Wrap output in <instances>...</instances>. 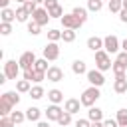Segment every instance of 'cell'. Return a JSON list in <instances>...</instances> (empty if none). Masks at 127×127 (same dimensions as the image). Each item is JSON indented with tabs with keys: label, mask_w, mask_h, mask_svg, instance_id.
<instances>
[{
	"label": "cell",
	"mask_w": 127,
	"mask_h": 127,
	"mask_svg": "<svg viewBox=\"0 0 127 127\" xmlns=\"http://www.w3.org/2000/svg\"><path fill=\"white\" fill-rule=\"evenodd\" d=\"M36 60H38V58H36V54L28 50V52H24V54L20 56L18 64H20V67H22V71H24V69H32V67H34V64H36Z\"/></svg>",
	"instance_id": "7"
},
{
	"label": "cell",
	"mask_w": 127,
	"mask_h": 127,
	"mask_svg": "<svg viewBox=\"0 0 127 127\" xmlns=\"http://www.w3.org/2000/svg\"><path fill=\"white\" fill-rule=\"evenodd\" d=\"M119 20H121L123 24H127V10H125V8H123V10L119 12Z\"/></svg>",
	"instance_id": "46"
},
{
	"label": "cell",
	"mask_w": 127,
	"mask_h": 127,
	"mask_svg": "<svg viewBox=\"0 0 127 127\" xmlns=\"http://www.w3.org/2000/svg\"><path fill=\"white\" fill-rule=\"evenodd\" d=\"M87 48L95 54V52H101L103 50V38H99V36H91V38H87Z\"/></svg>",
	"instance_id": "15"
},
{
	"label": "cell",
	"mask_w": 127,
	"mask_h": 127,
	"mask_svg": "<svg viewBox=\"0 0 127 127\" xmlns=\"http://www.w3.org/2000/svg\"><path fill=\"white\" fill-rule=\"evenodd\" d=\"M32 81H28V79H16V91L18 93H30V89H32V85H30Z\"/></svg>",
	"instance_id": "20"
},
{
	"label": "cell",
	"mask_w": 127,
	"mask_h": 127,
	"mask_svg": "<svg viewBox=\"0 0 127 127\" xmlns=\"http://www.w3.org/2000/svg\"><path fill=\"white\" fill-rule=\"evenodd\" d=\"M0 34H2V36H10V34H12V24L0 22Z\"/></svg>",
	"instance_id": "38"
},
{
	"label": "cell",
	"mask_w": 127,
	"mask_h": 127,
	"mask_svg": "<svg viewBox=\"0 0 127 127\" xmlns=\"http://www.w3.org/2000/svg\"><path fill=\"white\" fill-rule=\"evenodd\" d=\"M8 4H10V0H0V6H2V10H4V8H8Z\"/></svg>",
	"instance_id": "48"
},
{
	"label": "cell",
	"mask_w": 127,
	"mask_h": 127,
	"mask_svg": "<svg viewBox=\"0 0 127 127\" xmlns=\"http://www.w3.org/2000/svg\"><path fill=\"white\" fill-rule=\"evenodd\" d=\"M87 119H89V121H103V109H99V107H89Z\"/></svg>",
	"instance_id": "21"
},
{
	"label": "cell",
	"mask_w": 127,
	"mask_h": 127,
	"mask_svg": "<svg viewBox=\"0 0 127 127\" xmlns=\"http://www.w3.org/2000/svg\"><path fill=\"white\" fill-rule=\"evenodd\" d=\"M101 2H103V0H101Z\"/></svg>",
	"instance_id": "55"
},
{
	"label": "cell",
	"mask_w": 127,
	"mask_h": 127,
	"mask_svg": "<svg viewBox=\"0 0 127 127\" xmlns=\"http://www.w3.org/2000/svg\"><path fill=\"white\" fill-rule=\"evenodd\" d=\"M46 79H48V81H54V83L62 81V79H64V69L58 67V65H50V69L46 71Z\"/></svg>",
	"instance_id": "10"
},
{
	"label": "cell",
	"mask_w": 127,
	"mask_h": 127,
	"mask_svg": "<svg viewBox=\"0 0 127 127\" xmlns=\"http://www.w3.org/2000/svg\"><path fill=\"white\" fill-rule=\"evenodd\" d=\"M0 20L6 22V24H12V22L16 20V10H12V8H4V10L0 12Z\"/></svg>",
	"instance_id": "17"
},
{
	"label": "cell",
	"mask_w": 127,
	"mask_h": 127,
	"mask_svg": "<svg viewBox=\"0 0 127 127\" xmlns=\"http://www.w3.org/2000/svg\"><path fill=\"white\" fill-rule=\"evenodd\" d=\"M60 40H62V32L60 30H56V28L48 30V42H60Z\"/></svg>",
	"instance_id": "31"
},
{
	"label": "cell",
	"mask_w": 127,
	"mask_h": 127,
	"mask_svg": "<svg viewBox=\"0 0 127 127\" xmlns=\"http://www.w3.org/2000/svg\"><path fill=\"white\" fill-rule=\"evenodd\" d=\"M50 12V18H64V8L62 6H56V8H52V10H48Z\"/></svg>",
	"instance_id": "37"
},
{
	"label": "cell",
	"mask_w": 127,
	"mask_h": 127,
	"mask_svg": "<svg viewBox=\"0 0 127 127\" xmlns=\"http://www.w3.org/2000/svg\"><path fill=\"white\" fill-rule=\"evenodd\" d=\"M87 12H89V10H87V8H81V6H75V8L71 10V14H73L75 18H79L83 24H85V20H87Z\"/></svg>",
	"instance_id": "22"
},
{
	"label": "cell",
	"mask_w": 127,
	"mask_h": 127,
	"mask_svg": "<svg viewBox=\"0 0 127 127\" xmlns=\"http://www.w3.org/2000/svg\"><path fill=\"white\" fill-rule=\"evenodd\" d=\"M44 95H46V91H44V87H42L40 83L34 85V87L30 89V97H32V99H42Z\"/></svg>",
	"instance_id": "23"
},
{
	"label": "cell",
	"mask_w": 127,
	"mask_h": 127,
	"mask_svg": "<svg viewBox=\"0 0 127 127\" xmlns=\"http://www.w3.org/2000/svg\"><path fill=\"white\" fill-rule=\"evenodd\" d=\"M113 91L115 93H127V75H115Z\"/></svg>",
	"instance_id": "14"
},
{
	"label": "cell",
	"mask_w": 127,
	"mask_h": 127,
	"mask_svg": "<svg viewBox=\"0 0 127 127\" xmlns=\"http://www.w3.org/2000/svg\"><path fill=\"white\" fill-rule=\"evenodd\" d=\"M79 107H81V101L79 99H75V97H69V99H65V103H64V109L67 111V113H79Z\"/></svg>",
	"instance_id": "13"
},
{
	"label": "cell",
	"mask_w": 127,
	"mask_h": 127,
	"mask_svg": "<svg viewBox=\"0 0 127 127\" xmlns=\"http://www.w3.org/2000/svg\"><path fill=\"white\" fill-rule=\"evenodd\" d=\"M119 48H121V42H119V38L117 36H105L103 38V50L111 56V54H119Z\"/></svg>",
	"instance_id": "3"
},
{
	"label": "cell",
	"mask_w": 127,
	"mask_h": 127,
	"mask_svg": "<svg viewBox=\"0 0 127 127\" xmlns=\"http://www.w3.org/2000/svg\"><path fill=\"white\" fill-rule=\"evenodd\" d=\"M40 30H42V26H40V24H36L34 20H30V22H28V32H30V36H38V34H40Z\"/></svg>",
	"instance_id": "34"
},
{
	"label": "cell",
	"mask_w": 127,
	"mask_h": 127,
	"mask_svg": "<svg viewBox=\"0 0 127 127\" xmlns=\"http://www.w3.org/2000/svg\"><path fill=\"white\" fill-rule=\"evenodd\" d=\"M75 127H91V121L85 117V119H77L75 121Z\"/></svg>",
	"instance_id": "44"
},
{
	"label": "cell",
	"mask_w": 127,
	"mask_h": 127,
	"mask_svg": "<svg viewBox=\"0 0 127 127\" xmlns=\"http://www.w3.org/2000/svg\"><path fill=\"white\" fill-rule=\"evenodd\" d=\"M0 127H14V121L10 117H0Z\"/></svg>",
	"instance_id": "42"
},
{
	"label": "cell",
	"mask_w": 127,
	"mask_h": 127,
	"mask_svg": "<svg viewBox=\"0 0 127 127\" xmlns=\"http://www.w3.org/2000/svg\"><path fill=\"white\" fill-rule=\"evenodd\" d=\"M28 18H30V14L26 12V8L24 6H18L16 8V22H28Z\"/></svg>",
	"instance_id": "25"
},
{
	"label": "cell",
	"mask_w": 127,
	"mask_h": 127,
	"mask_svg": "<svg viewBox=\"0 0 127 127\" xmlns=\"http://www.w3.org/2000/svg\"><path fill=\"white\" fill-rule=\"evenodd\" d=\"M44 113H46V119H48V121H60V117L64 115V109H62L60 105H54V103H52V105H48V109H46Z\"/></svg>",
	"instance_id": "11"
},
{
	"label": "cell",
	"mask_w": 127,
	"mask_h": 127,
	"mask_svg": "<svg viewBox=\"0 0 127 127\" xmlns=\"http://www.w3.org/2000/svg\"><path fill=\"white\" fill-rule=\"evenodd\" d=\"M36 127H50V121H48V119H46V121H38Z\"/></svg>",
	"instance_id": "47"
},
{
	"label": "cell",
	"mask_w": 127,
	"mask_h": 127,
	"mask_svg": "<svg viewBox=\"0 0 127 127\" xmlns=\"http://www.w3.org/2000/svg\"><path fill=\"white\" fill-rule=\"evenodd\" d=\"M0 101H6V103H10L12 107H16V105L20 103V95H18V91H4V93L0 95Z\"/></svg>",
	"instance_id": "12"
},
{
	"label": "cell",
	"mask_w": 127,
	"mask_h": 127,
	"mask_svg": "<svg viewBox=\"0 0 127 127\" xmlns=\"http://www.w3.org/2000/svg\"><path fill=\"white\" fill-rule=\"evenodd\" d=\"M48 99H50L54 105H60V103L64 101V91H60V89H50V91H48Z\"/></svg>",
	"instance_id": "18"
},
{
	"label": "cell",
	"mask_w": 127,
	"mask_h": 127,
	"mask_svg": "<svg viewBox=\"0 0 127 127\" xmlns=\"http://www.w3.org/2000/svg\"><path fill=\"white\" fill-rule=\"evenodd\" d=\"M101 97V91H99V87H93V85H89L87 89H83V93H81V97H79V101H81V105L83 107H93L95 105V101Z\"/></svg>",
	"instance_id": "1"
},
{
	"label": "cell",
	"mask_w": 127,
	"mask_h": 127,
	"mask_svg": "<svg viewBox=\"0 0 127 127\" xmlns=\"http://www.w3.org/2000/svg\"><path fill=\"white\" fill-rule=\"evenodd\" d=\"M12 113V105L6 101H0V117H10Z\"/></svg>",
	"instance_id": "32"
},
{
	"label": "cell",
	"mask_w": 127,
	"mask_h": 127,
	"mask_svg": "<svg viewBox=\"0 0 127 127\" xmlns=\"http://www.w3.org/2000/svg\"><path fill=\"white\" fill-rule=\"evenodd\" d=\"M111 69H113V73H115V75H125V71H127V67H125L123 64H119V62H113Z\"/></svg>",
	"instance_id": "35"
},
{
	"label": "cell",
	"mask_w": 127,
	"mask_h": 127,
	"mask_svg": "<svg viewBox=\"0 0 127 127\" xmlns=\"http://www.w3.org/2000/svg\"><path fill=\"white\" fill-rule=\"evenodd\" d=\"M44 79H46V73H44V71H36V69H34V83H42Z\"/></svg>",
	"instance_id": "39"
},
{
	"label": "cell",
	"mask_w": 127,
	"mask_h": 127,
	"mask_svg": "<svg viewBox=\"0 0 127 127\" xmlns=\"http://www.w3.org/2000/svg\"><path fill=\"white\" fill-rule=\"evenodd\" d=\"M117 2H123V0H117Z\"/></svg>",
	"instance_id": "54"
},
{
	"label": "cell",
	"mask_w": 127,
	"mask_h": 127,
	"mask_svg": "<svg viewBox=\"0 0 127 127\" xmlns=\"http://www.w3.org/2000/svg\"><path fill=\"white\" fill-rule=\"evenodd\" d=\"M111 65H113L111 56H109L105 50L95 52V67H97L99 71H107V69H111Z\"/></svg>",
	"instance_id": "2"
},
{
	"label": "cell",
	"mask_w": 127,
	"mask_h": 127,
	"mask_svg": "<svg viewBox=\"0 0 127 127\" xmlns=\"http://www.w3.org/2000/svg\"><path fill=\"white\" fill-rule=\"evenodd\" d=\"M22 77L28 79V81H34V67H32V69H24V71H22Z\"/></svg>",
	"instance_id": "41"
},
{
	"label": "cell",
	"mask_w": 127,
	"mask_h": 127,
	"mask_svg": "<svg viewBox=\"0 0 127 127\" xmlns=\"http://www.w3.org/2000/svg\"><path fill=\"white\" fill-rule=\"evenodd\" d=\"M91 127H103V121H91Z\"/></svg>",
	"instance_id": "49"
},
{
	"label": "cell",
	"mask_w": 127,
	"mask_h": 127,
	"mask_svg": "<svg viewBox=\"0 0 127 127\" xmlns=\"http://www.w3.org/2000/svg\"><path fill=\"white\" fill-rule=\"evenodd\" d=\"M103 127H119V123H117V119H105Z\"/></svg>",
	"instance_id": "45"
},
{
	"label": "cell",
	"mask_w": 127,
	"mask_h": 127,
	"mask_svg": "<svg viewBox=\"0 0 127 127\" xmlns=\"http://www.w3.org/2000/svg\"><path fill=\"white\" fill-rule=\"evenodd\" d=\"M62 40H64L65 44L75 42V30H64V32H62Z\"/></svg>",
	"instance_id": "28"
},
{
	"label": "cell",
	"mask_w": 127,
	"mask_h": 127,
	"mask_svg": "<svg viewBox=\"0 0 127 127\" xmlns=\"http://www.w3.org/2000/svg\"><path fill=\"white\" fill-rule=\"evenodd\" d=\"M121 48H123V52H127V38L121 42Z\"/></svg>",
	"instance_id": "50"
},
{
	"label": "cell",
	"mask_w": 127,
	"mask_h": 127,
	"mask_svg": "<svg viewBox=\"0 0 127 127\" xmlns=\"http://www.w3.org/2000/svg\"><path fill=\"white\" fill-rule=\"evenodd\" d=\"M22 6L26 8V12H28L30 16H32V14H34V12H36V10L40 8V6H38V4L34 2V0H28V2H26V4H22Z\"/></svg>",
	"instance_id": "36"
},
{
	"label": "cell",
	"mask_w": 127,
	"mask_h": 127,
	"mask_svg": "<svg viewBox=\"0 0 127 127\" xmlns=\"http://www.w3.org/2000/svg\"><path fill=\"white\" fill-rule=\"evenodd\" d=\"M60 22H62L64 30H79V28L83 26V22H81L79 18H75L71 12H69V14H64V18H62Z\"/></svg>",
	"instance_id": "4"
},
{
	"label": "cell",
	"mask_w": 127,
	"mask_h": 127,
	"mask_svg": "<svg viewBox=\"0 0 127 127\" xmlns=\"http://www.w3.org/2000/svg\"><path fill=\"white\" fill-rule=\"evenodd\" d=\"M34 2H36V4H44L46 0H34Z\"/></svg>",
	"instance_id": "51"
},
{
	"label": "cell",
	"mask_w": 127,
	"mask_h": 127,
	"mask_svg": "<svg viewBox=\"0 0 127 127\" xmlns=\"http://www.w3.org/2000/svg\"><path fill=\"white\" fill-rule=\"evenodd\" d=\"M40 117H42V111H40L38 107H28V109H26V119H28V121L38 123V121H42Z\"/></svg>",
	"instance_id": "19"
},
{
	"label": "cell",
	"mask_w": 127,
	"mask_h": 127,
	"mask_svg": "<svg viewBox=\"0 0 127 127\" xmlns=\"http://www.w3.org/2000/svg\"><path fill=\"white\" fill-rule=\"evenodd\" d=\"M56 6H60L58 0H46V2H44V8H46V10H52V8H56Z\"/></svg>",
	"instance_id": "43"
},
{
	"label": "cell",
	"mask_w": 127,
	"mask_h": 127,
	"mask_svg": "<svg viewBox=\"0 0 127 127\" xmlns=\"http://www.w3.org/2000/svg\"><path fill=\"white\" fill-rule=\"evenodd\" d=\"M58 125H60V127H67V125H71V113H67V111L64 109V115L60 117Z\"/></svg>",
	"instance_id": "33"
},
{
	"label": "cell",
	"mask_w": 127,
	"mask_h": 127,
	"mask_svg": "<svg viewBox=\"0 0 127 127\" xmlns=\"http://www.w3.org/2000/svg\"><path fill=\"white\" fill-rule=\"evenodd\" d=\"M34 69H36V71H44V73H46V71L50 69V67H48V60H46V58H40V60H36V64H34Z\"/></svg>",
	"instance_id": "26"
},
{
	"label": "cell",
	"mask_w": 127,
	"mask_h": 127,
	"mask_svg": "<svg viewBox=\"0 0 127 127\" xmlns=\"http://www.w3.org/2000/svg\"><path fill=\"white\" fill-rule=\"evenodd\" d=\"M71 71H73L75 75H81V73H87L89 69H87V65H85L83 60H73V62H71Z\"/></svg>",
	"instance_id": "16"
},
{
	"label": "cell",
	"mask_w": 127,
	"mask_h": 127,
	"mask_svg": "<svg viewBox=\"0 0 127 127\" xmlns=\"http://www.w3.org/2000/svg\"><path fill=\"white\" fill-rule=\"evenodd\" d=\"M107 8H109V12H113V14H119V12L123 10V2H117V0H109Z\"/></svg>",
	"instance_id": "27"
},
{
	"label": "cell",
	"mask_w": 127,
	"mask_h": 127,
	"mask_svg": "<svg viewBox=\"0 0 127 127\" xmlns=\"http://www.w3.org/2000/svg\"><path fill=\"white\" fill-rule=\"evenodd\" d=\"M10 119L14 121V125H20L26 121V111H12L10 113Z\"/></svg>",
	"instance_id": "24"
},
{
	"label": "cell",
	"mask_w": 127,
	"mask_h": 127,
	"mask_svg": "<svg viewBox=\"0 0 127 127\" xmlns=\"http://www.w3.org/2000/svg\"><path fill=\"white\" fill-rule=\"evenodd\" d=\"M32 20H34L36 24H40V26H46L52 18H50V12H48L46 8H38V10L32 14Z\"/></svg>",
	"instance_id": "9"
},
{
	"label": "cell",
	"mask_w": 127,
	"mask_h": 127,
	"mask_svg": "<svg viewBox=\"0 0 127 127\" xmlns=\"http://www.w3.org/2000/svg\"><path fill=\"white\" fill-rule=\"evenodd\" d=\"M115 62H119V64H123V65L127 67V52H119L117 58H115Z\"/></svg>",
	"instance_id": "40"
},
{
	"label": "cell",
	"mask_w": 127,
	"mask_h": 127,
	"mask_svg": "<svg viewBox=\"0 0 127 127\" xmlns=\"http://www.w3.org/2000/svg\"><path fill=\"white\" fill-rule=\"evenodd\" d=\"M123 8H125V10H127V0H123Z\"/></svg>",
	"instance_id": "53"
},
{
	"label": "cell",
	"mask_w": 127,
	"mask_h": 127,
	"mask_svg": "<svg viewBox=\"0 0 127 127\" xmlns=\"http://www.w3.org/2000/svg\"><path fill=\"white\" fill-rule=\"evenodd\" d=\"M85 77H87L89 85H93V87H101V85L105 83V75H103V71H99L97 67H95V69H89V71L85 73Z\"/></svg>",
	"instance_id": "5"
},
{
	"label": "cell",
	"mask_w": 127,
	"mask_h": 127,
	"mask_svg": "<svg viewBox=\"0 0 127 127\" xmlns=\"http://www.w3.org/2000/svg\"><path fill=\"white\" fill-rule=\"evenodd\" d=\"M103 8V2L101 0H87V10L89 12H99Z\"/></svg>",
	"instance_id": "29"
},
{
	"label": "cell",
	"mask_w": 127,
	"mask_h": 127,
	"mask_svg": "<svg viewBox=\"0 0 127 127\" xmlns=\"http://www.w3.org/2000/svg\"><path fill=\"white\" fill-rule=\"evenodd\" d=\"M44 58L48 62H56L60 58V46H58V42H48L44 46Z\"/></svg>",
	"instance_id": "6"
},
{
	"label": "cell",
	"mask_w": 127,
	"mask_h": 127,
	"mask_svg": "<svg viewBox=\"0 0 127 127\" xmlns=\"http://www.w3.org/2000/svg\"><path fill=\"white\" fill-rule=\"evenodd\" d=\"M16 2H20V6H22V4H26L28 0H16Z\"/></svg>",
	"instance_id": "52"
},
{
	"label": "cell",
	"mask_w": 127,
	"mask_h": 127,
	"mask_svg": "<svg viewBox=\"0 0 127 127\" xmlns=\"http://www.w3.org/2000/svg\"><path fill=\"white\" fill-rule=\"evenodd\" d=\"M20 64L16 62V60H8L6 64H4V73H6V77L8 79H18V73H20Z\"/></svg>",
	"instance_id": "8"
},
{
	"label": "cell",
	"mask_w": 127,
	"mask_h": 127,
	"mask_svg": "<svg viewBox=\"0 0 127 127\" xmlns=\"http://www.w3.org/2000/svg\"><path fill=\"white\" fill-rule=\"evenodd\" d=\"M117 123H119V127H127V109H119L117 111Z\"/></svg>",
	"instance_id": "30"
}]
</instances>
